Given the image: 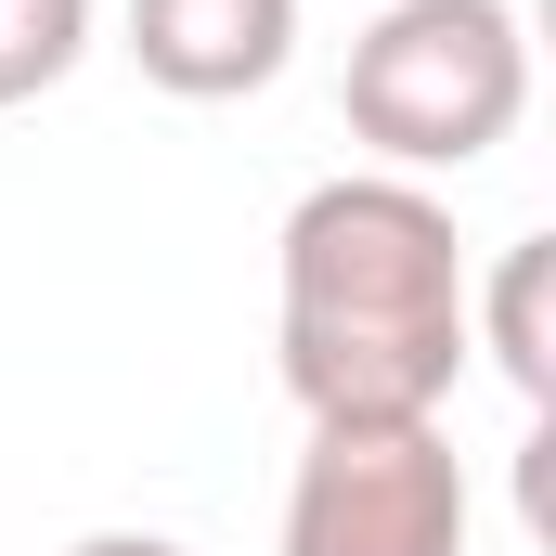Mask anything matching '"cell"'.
<instances>
[{
  "label": "cell",
  "mask_w": 556,
  "mask_h": 556,
  "mask_svg": "<svg viewBox=\"0 0 556 556\" xmlns=\"http://www.w3.org/2000/svg\"><path fill=\"white\" fill-rule=\"evenodd\" d=\"M466 376V247L402 168L311 181L285 207V389L298 415H440Z\"/></svg>",
  "instance_id": "6da1fadb"
},
{
  "label": "cell",
  "mask_w": 556,
  "mask_h": 556,
  "mask_svg": "<svg viewBox=\"0 0 556 556\" xmlns=\"http://www.w3.org/2000/svg\"><path fill=\"white\" fill-rule=\"evenodd\" d=\"M518 117H531V26H518V0H389L350 39V130L402 181L479 168Z\"/></svg>",
  "instance_id": "7a4b0ae2"
},
{
  "label": "cell",
  "mask_w": 556,
  "mask_h": 556,
  "mask_svg": "<svg viewBox=\"0 0 556 556\" xmlns=\"http://www.w3.org/2000/svg\"><path fill=\"white\" fill-rule=\"evenodd\" d=\"M285 556H466V466L440 415H324L285 479Z\"/></svg>",
  "instance_id": "3957f363"
},
{
  "label": "cell",
  "mask_w": 556,
  "mask_h": 556,
  "mask_svg": "<svg viewBox=\"0 0 556 556\" xmlns=\"http://www.w3.org/2000/svg\"><path fill=\"white\" fill-rule=\"evenodd\" d=\"M298 52V0H130V65L181 104H247Z\"/></svg>",
  "instance_id": "277c9868"
},
{
  "label": "cell",
  "mask_w": 556,
  "mask_h": 556,
  "mask_svg": "<svg viewBox=\"0 0 556 556\" xmlns=\"http://www.w3.org/2000/svg\"><path fill=\"white\" fill-rule=\"evenodd\" d=\"M544 285H556V247H544V233H518V247L492 260V298H466V350H492L518 402H556V324H544Z\"/></svg>",
  "instance_id": "5b68a950"
},
{
  "label": "cell",
  "mask_w": 556,
  "mask_h": 556,
  "mask_svg": "<svg viewBox=\"0 0 556 556\" xmlns=\"http://www.w3.org/2000/svg\"><path fill=\"white\" fill-rule=\"evenodd\" d=\"M91 52V0H0V104H39Z\"/></svg>",
  "instance_id": "8992f818"
},
{
  "label": "cell",
  "mask_w": 556,
  "mask_h": 556,
  "mask_svg": "<svg viewBox=\"0 0 556 556\" xmlns=\"http://www.w3.org/2000/svg\"><path fill=\"white\" fill-rule=\"evenodd\" d=\"M65 556H181V544H168V531H78Z\"/></svg>",
  "instance_id": "52a82bcc"
}]
</instances>
